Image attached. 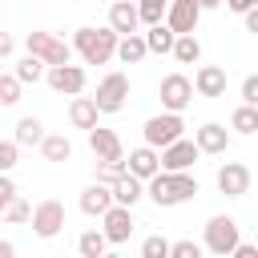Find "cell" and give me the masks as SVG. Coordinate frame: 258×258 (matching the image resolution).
Here are the masks:
<instances>
[{"label": "cell", "instance_id": "1", "mask_svg": "<svg viewBox=\"0 0 258 258\" xmlns=\"http://www.w3.org/2000/svg\"><path fill=\"white\" fill-rule=\"evenodd\" d=\"M117 44H121V32L109 24V28H77L73 36V48L81 52L85 64H105L117 56Z\"/></svg>", "mask_w": 258, "mask_h": 258}, {"label": "cell", "instance_id": "2", "mask_svg": "<svg viewBox=\"0 0 258 258\" xmlns=\"http://www.w3.org/2000/svg\"><path fill=\"white\" fill-rule=\"evenodd\" d=\"M181 129H185V121H181V113H173V109H165V113H157V117H149V121L141 125V137H145L149 145H157V149H165V145H173V141L181 137Z\"/></svg>", "mask_w": 258, "mask_h": 258}, {"label": "cell", "instance_id": "3", "mask_svg": "<svg viewBox=\"0 0 258 258\" xmlns=\"http://www.w3.org/2000/svg\"><path fill=\"white\" fill-rule=\"evenodd\" d=\"M238 222L230 218V214H214L210 222H206V250L210 254H234L238 250Z\"/></svg>", "mask_w": 258, "mask_h": 258}, {"label": "cell", "instance_id": "4", "mask_svg": "<svg viewBox=\"0 0 258 258\" xmlns=\"http://www.w3.org/2000/svg\"><path fill=\"white\" fill-rule=\"evenodd\" d=\"M24 48L36 52L44 64H69V60H73V44H64V40L52 36V32H36V28H32V32L24 36Z\"/></svg>", "mask_w": 258, "mask_h": 258}, {"label": "cell", "instance_id": "5", "mask_svg": "<svg viewBox=\"0 0 258 258\" xmlns=\"http://www.w3.org/2000/svg\"><path fill=\"white\" fill-rule=\"evenodd\" d=\"M194 81L185 77V73H169V77H161V85H157V97H161V109H173V113H181L189 101H194Z\"/></svg>", "mask_w": 258, "mask_h": 258}, {"label": "cell", "instance_id": "6", "mask_svg": "<svg viewBox=\"0 0 258 258\" xmlns=\"http://www.w3.org/2000/svg\"><path fill=\"white\" fill-rule=\"evenodd\" d=\"M125 101H129V77H125V73L101 77V85H97V105H101V113H121Z\"/></svg>", "mask_w": 258, "mask_h": 258}, {"label": "cell", "instance_id": "7", "mask_svg": "<svg viewBox=\"0 0 258 258\" xmlns=\"http://www.w3.org/2000/svg\"><path fill=\"white\" fill-rule=\"evenodd\" d=\"M60 230H64V206L56 198L36 202V210H32V234L36 238H56Z\"/></svg>", "mask_w": 258, "mask_h": 258}, {"label": "cell", "instance_id": "8", "mask_svg": "<svg viewBox=\"0 0 258 258\" xmlns=\"http://www.w3.org/2000/svg\"><path fill=\"white\" fill-rule=\"evenodd\" d=\"M44 81H48V89L52 93H69V97H77V93H85V69L81 64H48V73H44Z\"/></svg>", "mask_w": 258, "mask_h": 258}, {"label": "cell", "instance_id": "9", "mask_svg": "<svg viewBox=\"0 0 258 258\" xmlns=\"http://www.w3.org/2000/svg\"><path fill=\"white\" fill-rule=\"evenodd\" d=\"M101 230L109 234V242H113V246L129 242V234H133V206H121V202H113V206L101 214Z\"/></svg>", "mask_w": 258, "mask_h": 258}, {"label": "cell", "instance_id": "10", "mask_svg": "<svg viewBox=\"0 0 258 258\" xmlns=\"http://www.w3.org/2000/svg\"><path fill=\"white\" fill-rule=\"evenodd\" d=\"M202 0H169V12H165V24L173 32H198V20H202Z\"/></svg>", "mask_w": 258, "mask_h": 258}, {"label": "cell", "instance_id": "11", "mask_svg": "<svg viewBox=\"0 0 258 258\" xmlns=\"http://www.w3.org/2000/svg\"><path fill=\"white\" fill-rule=\"evenodd\" d=\"M89 149H93L97 161H121V157H125L121 137H117L113 129H105V125H93V129H89Z\"/></svg>", "mask_w": 258, "mask_h": 258}, {"label": "cell", "instance_id": "12", "mask_svg": "<svg viewBox=\"0 0 258 258\" xmlns=\"http://www.w3.org/2000/svg\"><path fill=\"white\" fill-rule=\"evenodd\" d=\"M198 153H202V145L198 141H185V137H177L173 145H165L161 149V169H189L194 161H198Z\"/></svg>", "mask_w": 258, "mask_h": 258}, {"label": "cell", "instance_id": "13", "mask_svg": "<svg viewBox=\"0 0 258 258\" xmlns=\"http://www.w3.org/2000/svg\"><path fill=\"white\" fill-rule=\"evenodd\" d=\"M218 189H222L226 198H242V194L250 189V169H246L242 161H226V165H218Z\"/></svg>", "mask_w": 258, "mask_h": 258}, {"label": "cell", "instance_id": "14", "mask_svg": "<svg viewBox=\"0 0 258 258\" xmlns=\"http://www.w3.org/2000/svg\"><path fill=\"white\" fill-rule=\"evenodd\" d=\"M113 202H117V198H113V185H109V181H101V177H97L93 185H85V189H81V210H85L89 218H101Z\"/></svg>", "mask_w": 258, "mask_h": 258}, {"label": "cell", "instance_id": "15", "mask_svg": "<svg viewBox=\"0 0 258 258\" xmlns=\"http://www.w3.org/2000/svg\"><path fill=\"white\" fill-rule=\"evenodd\" d=\"M109 24H113L121 36H129V32H137L145 20H141V8H137L133 0H113V8H109Z\"/></svg>", "mask_w": 258, "mask_h": 258}, {"label": "cell", "instance_id": "16", "mask_svg": "<svg viewBox=\"0 0 258 258\" xmlns=\"http://www.w3.org/2000/svg\"><path fill=\"white\" fill-rule=\"evenodd\" d=\"M194 85H198V97H226V69L222 64H202L194 73Z\"/></svg>", "mask_w": 258, "mask_h": 258}, {"label": "cell", "instance_id": "17", "mask_svg": "<svg viewBox=\"0 0 258 258\" xmlns=\"http://www.w3.org/2000/svg\"><path fill=\"white\" fill-rule=\"evenodd\" d=\"M129 173H137V177H145V181H149L153 173H161V149L149 145V141H145L141 149H133V153H129Z\"/></svg>", "mask_w": 258, "mask_h": 258}, {"label": "cell", "instance_id": "18", "mask_svg": "<svg viewBox=\"0 0 258 258\" xmlns=\"http://www.w3.org/2000/svg\"><path fill=\"white\" fill-rule=\"evenodd\" d=\"M194 141L202 145V153H226V149H230V129L218 125V121H206V125L194 133Z\"/></svg>", "mask_w": 258, "mask_h": 258}, {"label": "cell", "instance_id": "19", "mask_svg": "<svg viewBox=\"0 0 258 258\" xmlns=\"http://www.w3.org/2000/svg\"><path fill=\"white\" fill-rule=\"evenodd\" d=\"M97 117H101L97 97H81V93H77V97H73V105H69V121H73L77 129H85V133H89V129L97 125Z\"/></svg>", "mask_w": 258, "mask_h": 258}, {"label": "cell", "instance_id": "20", "mask_svg": "<svg viewBox=\"0 0 258 258\" xmlns=\"http://www.w3.org/2000/svg\"><path fill=\"white\" fill-rule=\"evenodd\" d=\"M145 194H149V189H145V177H137V173H125V177L113 181V198H117L121 206H137Z\"/></svg>", "mask_w": 258, "mask_h": 258}, {"label": "cell", "instance_id": "21", "mask_svg": "<svg viewBox=\"0 0 258 258\" xmlns=\"http://www.w3.org/2000/svg\"><path fill=\"white\" fill-rule=\"evenodd\" d=\"M145 189H149V198H153V206H161V210H169V206H177V194H173V173H169V169H161V173H153Z\"/></svg>", "mask_w": 258, "mask_h": 258}, {"label": "cell", "instance_id": "22", "mask_svg": "<svg viewBox=\"0 0 258 258\" xmlns=\"http://www.w3.org/2000/svg\"><path fill=\"white\" fill-rule=\"evenodd\" d=\"M117 56H121L125 64H141V60L149 56V40H145L141 32H129V36H121V44H117Z\"/></svg>", "mask_w": 258, "mask_h": 258}, {"label": "cell", "instance_id": "23", "mask_svg": "<svg viewBox=\"0 0 258 258\" xmlns=\"http://www.w3.org/2000/svg\"><path fill=\"white\" fill-rule=\"evenodd\" d=\"M230 129H234V133H242V137H254V133H258V105L242 101V105L230 113Z\"/></svg>", "mask_w": 258, "mask_h": 258}, {"label": "cell", "instance_id": "24", "mask_svg": "<svg viewBox=\"0 0 258 258\" xmlns=\"http://www.w3.org/2000/svg\"><path fill=\"white\" fill-rule=\"evenodd\" d=\"M12 137H16L20 145H40V141H44V121H40V117H20V121L12 125Z\"/></svg>", "mask_w": 258, "mask_h": 258}, {"label": "cell", "instance_id": "25", "mask_svg": "<svg viewBox=\"0 0 258 258\" xmlns=\"http://www.w3.org/2000/svg\"><path fill=\"white\" fill-rule=\"evenodd\" d=\"M40 153H44V161H69V157H73V141H69L64 133H44Z\"/></svg>", "mask_w": 258, "mask_h": 258}, {"label": "cell", "instance_id": "26", "mask_svg": "<svg viewBox=\"0 0 258 258\" xmlns=\"http://www.w3.org/2000/svg\"><path fill=\"white\" fill-rule=\"evenodd\" d=\"M109 246H113V242H109V234H105V230H85V234L77 238V250H81V258H101Z\"/></svg>", "mask_w": 258, "mask_h": 258}, {"label": "cell", "instance_id": "27", "mask_svg": "<svg viewBox=\"0 0 258 258\" xmlns=\"http://www.w3.org/2000/svg\"><path fill=\"white\" fill-rule=\"evenodd\" d=\"M145 40H149V52H173V44H177V32H173V28L161 20V24H149Z\"/></svg>", "mask_w": 258, "mask_h": 258}, {"label": "cell", "instance_id": "28", "mask_svg": "<svg viewBox=\"0 0 258 258\" xmlns=\"http://www.w3.org/2000/svg\"><path fill=\"white\" fill-rule=\"evenodd\" d=\"M202 56V40L194 36V32H177V44H173V60H181V64H194Z\"/></svg>", "mask_w": 258, "mask_h": 258}, {"label": "cell", "instance_id": "29", "mask_svg": "<svg viewBox=\"0 0 258 258\" xmlns=\"http://www.w3.org/2000/svg\"><path fill=\"white\" fill-rule=\"evenodd\" d=\"M12 73H16V77H20L24 85H36V81H40V77H44L48 69H44V60H40L36 52H28L24 60H16V64H12Z\"/></svg>", "mask_w": 258, "mask_h": 258}, {"label": "cell", "instance_id": "30", "mask_svg": "<svg viewBox=\"0 0 258 258\" xmlns=\"http://www.w3.org/2000/svg\"><path fill=\"white\" fill-rule=\"evenodd\" d=\"M173 173V169H169ZM173 194H177V206L181 202H194L198 194H202V185H198V177H189V169H177L173 173Z\"/></svg>", "mask_w": 258, "mask_h": 258}, {"label": "cell", "instance_id": "31", "mask_svg": "<svg viewBox=\"0 0 258 258\" xmlns=\"http://www.w3.org/2000/svg\"><path fill=\"white\" fill-rule=\"evenodd\" d=\"M0 218H4L8 226H20V222H32V206H28V202H24L20 194H16V198H12V202H8L4 210H0Z\"/></svg>", "mask_w": 258, "mask_h": 258}, {"label": "cell", "instance_id": "32", "mask_svg": "<svg viewBox=\"0 0 258 258\" xmlns=\"http://www.w3.org/2000/svg\"><path fill=\"white\" fill-rule=\"evenodd\" d=\"M137 8H141V20L145 24H161L165 12H169V0H137Z\"/></svg>", "mask_w": 258, "mask_h": 258}, {"label": "cell", "instance_id": "33", "mask_svg": "<svg viewBox=\"0 0 258 258\" xmlns=\"http://www.w3.org/2000/svg\"><path fill=\"white\" fill-rule=\"evenodd\" d=\"M20 85H24V81H20L16 73H4V77H0V105H16V101H20Z\"/></svg>", "mask_w": 258, "mask_h": 258}, {"label": "cell", "instance_id": "34", "mask_svg": "<svg viewBox=\"0 0 258 258\" xmlns=\"http://www.w3.org/2000/svg\"><path fill=\"white\" fill-rule=\"evenodd\" d=\"M141 254H145V258H169V254H173V242H165L161 234H149V238L141 242Z\"/></svg>", "mask_w": 258, "mask_h": 258}, {"label": "cell", "instance_id": "35", "mask_svg": "<svg viewBox=\"0 0 258 258\" xmlns=\"http://www.w3.org/2000/svg\"><path fill=\"white\" fill-rule=\"evenodd\" d=\"M125 173H129V161H125V157H121V161H101V165H97V177L109 181V185H113L117 177H125Z\"/></svg>", "mask_w": 258, "mask_h": 258}, {"label": "cell", "instance_id": "36", "mask_svg": "<svg viewBox=\"0 0 258 258\" xmlns=\"http://www.w3.org/2000/svg\"><path fill=\"white\" fill-rule=\"evenodd\" d=\"M16 153H20V141H16V137H12V141H0V169H4V173L16 165Z\"/></svg>", "mask_w": 258, "mask_h": 258}, {"label": "cell", "instance_id": "37", "mask_svg": "<svg viewBox=\"0 0 258 258\" xmlns=\"http://www.w3.org/2000/svg\"><path fill=\"white\" fill-rule=\"evenodd\" d=\"M198 254H202V246L189 242V238H181V242H173V254L169 258H198Z\"/></svg>", "mask_w": 258, "mask_h": 258}, {"label": "cell", "instance_id": "38", "mask_svg": "<svg viewBox=\"0 0 258 258\" xmlns=\"http://www.w3.org/2000/svg\"><path fill=\"white\" fill-rule=\"evenodd\" d=\"M242 101H250V105H258V73H250V77L242 81Z\"/></svg>", "mask_w": 258, "mask_h": 258}, {"label": "cell", "instance_id": "39", "mask_svg": "<svg viewBox=\"0 0 258 258\" xmlns=\"http://www.w3.org/2000/svg\"><path fill=\"white\" fill-rule=\"evenodd\" d=\"M12 198H16V181H12L8 173H4V177H0V210H4V206H8Z\"/></svg>", "mask_w": 258, "mask_h": 258}, {"label": "cell", "instance_id": "40", "mask_svg": "<svg viewBox=\"0 0 258 258\" xmlns=\"http://www.w3.org/2000/svg\"><path fill=\"white\" fill-rule=\"evenodd\" d=\"M226 8H230V12H242V16H246L250 8H258V0H226Z\"/></svg>", "mask_w": 258, "mask_h": 258}, {"label": "cell", "instance_id": "41", "mask_svg": "<svg viewBox=\"0 0 258 258\" xmlns=\"http://www.w3.org/2000/svg\"><path fill=\"white\" fill-rule=\"evenodd\" d=\"M12 52H16V40H12V36H0V56L12 60Z\"/></svg>", "mask_w": 258, "mask_h": 258}, {"label": "cell", "instance_id": "42", "mask_svg": "<svg viewBox=\"0 0 258 258\" xmlns=\"http://www.w3.org/2000/svg\"><path fill=\"white\" fill-rule=\"evenodd\" d=\"M238 258H258V246H250V242H238V250H234Z\"/></svg>", "mask_w": 258, "mask_h": 258}, {"label": "cell", "instance_id": "43", "mask_svg": "<svg viewBox=\"0 0 258 258\" xmlns=\"http://www.w3.org/2000/svg\"><path fill=\"white\" fill-rule=\"evenodd\" d=\"M246 32H254V36H258V8H250V12H246Z\"/></svg>", "mask_w": 258, "mask_h": 258}, {"label": "cell", "instance_id": "44", "mask_svg": "<svg viewBox=\"0 0 258 258\" xmlns=\"http://www.w3.org/2000/svg\"><path fill=\"white\" fill-rule=\"evenodd\" d=\"M0 258H16V246L12 242H0Z\"/></svg>", "mask_w": 258, "mask_h": 258}, {"label": "cell", "instance_id": "45", "mask_svg": "<svg viewBox=\"0 0 258 258\" xmlns=\"http://www.w3.org/2000/svg\"><path fill=\"white\" fill-rule=\"evenodd\" d=\"M226 0H202V8H222Z\"/></svg>", "mask_w": 258, "mask_h": 258}]
</instances>
